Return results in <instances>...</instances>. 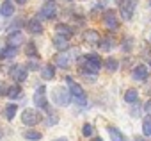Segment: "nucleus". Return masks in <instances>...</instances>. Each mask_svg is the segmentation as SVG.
Returning a JSON list of instances; mask_svg holds the SVG:
<instances>
[{"instance_id":"f257e3e1","label":"nucleus","mask_w":151,"mask_h":141,"mask_svg":"<svg viewBox=\"0 0 151 141\" xmlns=\"http://www.w3.org/2000/svg\"><path fill=\"white\" fill-rule=\"evenodd\" d=\"M133 11H135V2L133 0H119V15L123 20L130 22L133 18Z\"/></svg>"},{"instance_id":"f03ea898","label":"nucleus","mask_w":151,"mask_h":141,"mask_svg":"<svg viewBox=\"0 0 151 141\" xmlns=\"http://www.w3.org/2000/svg\"><path fill=\"white\" fill-rule=\"evenodd\" d=\"M100 68H101V59L94 54L87 55L84 59V72H89V73H98L100 72Z\"/></svg>"},{"instance_id":"7ed1b4c3","label":"nucleus","mask_w":151,"mask_h":141,"mask_svg":"<svg viewBox=\"0 0 151 141\" xmlns=\"http://www.w3.org/2000/svg\"><path fill=\"white\" fill-rule=\"evenodd\" d=\"M41 120H43V118H41V114H39L36 109H25V111L22 113V121H23L25 125H29V127L37 125Z\"/></svg>"},{"instance_id":"20e7f679","label":"nucleus","mask_w":151,"mask_h":141,"mask_svg":"<svg viewBox=\"0 0 151 141\" xmlns=\"http://www.w3.org/2000/svg\"><path fill=\"white\" fill-rule=\"evenodd\" d=\"M69 95H73L77 98L78 104H86V100H87V95H86L84 88L80 84H77V82H71V81H69Z\"/></svg>"},{"instance_id":"39448f33","label":"nucleus","mask_w":151,"mask_h":141,"mask_svg":"<svg viewBox=\"0 0 151 141\" xmlns=\"http://www.w3.org/2000/svg\"><path fill=\"white\" fill-rule=\"evenodd\" d=\"M57 15V4L52 2V0H48V2H45V6L41 7L39 11V16L45 18V20H52L53 16Z\"/></svg>"},{"instance_id":"423d86ee","label":"nucleus","mask_w":151,"mask_h":141,"mask_svg":"<svg viewBox=\"0 0 151 141\" xmlns=\"http://www.w3.org/2000/svg\"><path fill=\"white\" fill-rule=\"evenodd\" d=\"M53 98L59 105H68L69 104V89L66 88H55L53 89Z\"/></svg>"},{"instance_id":"0eeeda50","label":"nucleus","mask_w":151,"mask_h":141,"mask_svg":"<svg viewBox=\"0 0 151 141\" xmlns=\"http://www.w3.org/2000/svg\"><path fill=\"white\" fill-rule=\"evenodd\" d=\"M132 77H133L135 81H146V79L149 77V70H147V66H144V64L135 66L133 72H132Z\"/></svg>"},{"instance_id":"6e6552de","label":"nucleus","mask_w":151,"mask_h":141,"mask_svg":"<svg viewBox=\"0 0 151 141\" xmlns=\"http://www.w3.org/2000/svg\"><path fill=\"white\" fill-rule=\"evenodd\" d=\"M34 102H36V105L41 107V109H46V107H48L45 88H37V89H36V93H34Z\"/></svg>"},{"instance_id":"1a4fd4ad","label":"nucleus","mask_w":151,"mask_h":141,"mask_svg":"<svg viewBox=\"0 0 151 141\" xmlns=\"http://www.w3.org/2000/svg\"><path fill=\"white\" fill-rule=\"evenodd\" d=\"M9 75L16 82H23V81H27V70L23 66H14V68H11V73Z\"/></svg>"},{"instance_id":"9d476101","label":"nucleus","mask_w":151,"mask_h":141,"mask_svg":"<svg viewBox=\"0 0 151 141\" xmlns=\"http://www.w3.org/2000/svg\"><path fill=\"white\" fill-rule=\"evenodd\" d=\"M103 22H105V25H107L109 29H112V31H116V29L119 27V22H117V18H116V13H114V11H107V13H105V16H103Z\"/></svg>"},{"instance_id":"9b49d317","label":"nucleus","mask_w":151,"mask_h":141,"mask_svg":"<svg viewBox=\"0 0 151 141\" xmlns=\"http://www.w3.org/2000/svg\"><path fill=\"white\" fill-rule=\"evenodd\" d=\"M55 32H57V36H62V38H66V39H69V38L73 36V29H71L69 25H66V23H59V25L55 27Z\"/></svg>"},{"instance_id":"f8f14e48","label":"nucleus","mask_w":151,"mask_h":141,"mask_svg":"<svg viewBox=\"0 0 151 141\" xmlns=\"http://www.w3.org/2000/svg\"><path fill=\"white\" fill-rule=\"evenodd\" d=\"M22 43H23V34H22L20 31L9 34V38H7V45H9V47H16V48H18Z\"/></svg>"},{"instance_id":"ddd939ff","label":"nucleus","mask_w":151,"mask_h":141,"mask_svg":"<svg viewBox=\"0 0 151 141\" xmlns=\"http://www.w3.org/2000/svg\"><path fill=\"white\" fill-rule=\"evenodd\" d=\"M0 15L6 16V18L13 16V15H14V4H13V2H9V0L2 2V6H0Z\"/></svg>"},{"instance_id":"4468645a","label":"nucleus","mask_w":151,"mask_h":141,"mask_svg":"<svg viewBox=\"0 0 151 141\" xmlns=\"http://www.w3.org/2000/svg\"><path fill=\"white\" fill-rule=\"evenodd\" d=\"M84 39L87 41V45H98L100 34H98L96 31H93V29H87V31L84 32Z\"/></svg>"},{"instance_id":"2eb2a0df","label":"nucleus","mask_w":151,"mask_h":141,"mask_svg":"<svg viewBox=\"0 0 151 141\" xmlns=\"http://www.w3.org/2000/svg\"><path fill=\"white\" fill-rule=\"evenodd\" d=\"M69 59H71L69 54H66V52L62 50L60 54L55 55V64H57L59 68H68V66H69Z\"/></svg>"},{"instance_id":"dca6fc26","label":"nucleus","mask_w":151,"mask_h":141,"mask_svg":"<svg viewBox=\"0 0 151 141\" xmlns=\"http://www.w3.org/2000/svg\"><path fill=\"white\" fill-rule=\"evenodd\" d=\"M98 47H100L103 52H110V50L116 47V41H114L112 38H100V41H98Z\"/></svg>"},{"instance_id":"f3484780","label":"nucleus","mask_w":151,"mask_h":141,"mask_svg":"<svg viewBox=\"0 0 151 141\" xmlns=\"http://www.w3.org/2000/svg\"><path fill=\"white\" fill-rule=\"evenodd\" d=\"M27 29L30 31V34H41V32H43V25H41V22H39V20H36V18L29 20Z\"/></svg>"},{"instance_id":"a211bd4d","label":"nucleus","mask_w":151,"mask_h":141,"mask_svg":"<svg viewBox=\"0 0 151 141\" xmlns=\"http://www.w3.org/2000/svg\"><path fill=\"white\" fill-rule=\"evenodd\" d=\"M16 54H18V48L7 45L2 52H0V59H11V57H16Z\"/></svg>"},{"instance_id":"6ab92c4d","label":"nucleus","mask_w":151,"mask_h":141,"mask_svg":"<svg viewBox=\"0 0 151 141\" xmlns=\"http://www.w3.org/2000/svg\"><path fill=\"white\" fill-rule=\"evenodd\" d=\"M41 77L45 79V81H52L53 77H55V68L52 66V64H46V66H43V70H41Z\"/></svg>"},{"instance_id":"aec40b11","label":"nucleus","mask_w":151,"mask_h":141,"mask_svg":"<svg viewBox=\"0 0 151 141\" xmlns=\"http://www.w3.org/2000/svg\"><path fill=\"white\" fill-rule=\"evenodd\" d=\"M53 45H55V48L57 50H68V39L66 38H62V36H55L53 38Z\"/></svg>"},{"instance_id":"412c9836","label":"nucleus","mask_w":151,"mask_h":141,"mask_svg":"<svg viewBox=\"0 0 151 141\" xmlns=\"http://www.w3.org/2000/svg\"><path fill=\"white\" fill-rule=\"evenodd\" d=\"M137 100H139V93H137V89H128L126 93H124V102H128V104H137Z\"/></svg>"},{"instance_id":"4be33fe9","label":"nucleus","mask_w":151,"mask_h":141,"mask_svg":"<svg viewBox=\"0 0 151 141\" xmlns=\"http://www.w3.org/2000/svg\"><path fill=\"white\" fill-rule=\"evenodd\" d=\"M109 134H110L112 141H126V139H124V136L121 134V130H117L116 127H109Z\"/></svg>"},{"instance_id":"5701e85b","label":"nucleus","mask_w":151,"mask_h":141,"mask_svg":"<svg viewBox=\"0 0 151 141\" xmlns=\"http://www.w3.org/2000/svg\"><path fill=\"white\" fill-rule=\"evenodd\" d=\"M25 54H27L29 57H32V59H37V57H39V54H37V48H36V45H34V43H29V45H27V48H25Z\"/></svg>"},{"instance_id":"b1692460","label":"nucleus","mask_w":151,"mask_h":141,"mask_svg":"<svg viewBox=\"0 0 151 141\" xmlns=\"http://www.w3.org/2000/svg\"><path fill=\"white\" fill-rule=\"evenodd\" d=\"M142 132H144V136H151V114L144 118V121H142Z\"/></svg>"},{"instance_id":"393cba45","label":"nucleus","mask_w":151,"mask_h":141,"mask_svg":"<svg viewBox=\"0 0 151 141\" xmlns=\"http://www.w3.org/2000/svg\"><path fill=\"white\" fill-rule=\"evenodd\" d=\"M4 114H6V118H7V120H13V118L16 116V104H9V105L6 107Z\"/></svg>"},{"instance_id":"a878e982","label":"nucleus","mask_w":151,"mask_h":141,"mask_svg":"<svg viewBox=\"0 0 151 141\" xmlns=\"http://www.w3.org/2000/svg\"><path fill=\"white\" fill-rule=\"evenodd\" d=\"M23 136H25V139H30V141H39L43 137L41 132H37V130H27Z\"/></svg>"},{"instance_id":"bb28decb","label":"nucleus","mask_w":151,"mask_h":141,"mask_svg":"<svg viewBox=\"0 0 151 141\" xmlns=\"http://www.w3.org/2000/svg\"><path fill=\"white\" fill-rule=\"evenodd\" d=\"M117 59H114V57H109L107 61H105V68L109 70V72H116V70H117Z\"/></svg>"},{"instance_id":"cd10ccee","label":"nucleus","mask_w":151,"mask_h":141,"mask_svg":"<svg viewBox=\"0 0 151 141\" xmlns=\"http://www.w3.org/2000/svg\"><path fill=\"white\" fill-rule=\"evenodd\" d=\"M20 95H22V88H18V86L9 88V91H7V97H11V98H16V97H20Z\"/></svg>"},{"instance_id":"c85d7f7f","label":"nucleus","mask_w":151,"mask_h":141,"mask_svg":"<svg viewBox=\"0 0 151 141\" xmlns=\"http://www.w3.org/2000/svg\"><path fill=\"white\" fill-rule=\"evenodd\" d=\"M82 134H84V136H93V125L86 123V125L82 127Z\"/></svg>"},{"instance_id":"c756f323","label":"nucleus","mask_w":151,"mask_h":141,"mask_svg":"<svg viewBox=\"0 0 151 141\" xmlns=\"http://www.w3.org/2000/svg\"><path fill=\"white\" fill-rule=\"evenodd\" d=\"M132 45H133V39H132V38H130V39L126 38V39H124V43H123V50H124V52L132 50Z\"/></svg>"},{"instance_id":"7c9ffc66","label":"nucleus","mask_w":151,"mask_h":141,"mask_svg":"<svg viewBox=\"0 0 151 141\" xmlns=\"http://www.w3.org/2000/svg\"><path fill=\"white\" fill-rule=\"evenodd\" d=\"M7 91H9V86H7V84H0V95H2V97H7Z\"/></svg>"},{"instance_id":"2f4dec72","label":"nucleus","mask_w":151,"mask_h":141,"mask_svg":"<svg viewBox=\"0 0 151 141\" xmlns=\"http://www.w3.org/2000/svg\"><path fill=\"white\" fill-rule=\"evenodd\" d=\"M27 68H30V70H37V63H36V59H32V61H29V64H27Z\"/></svg>"},{"instance_id":"473e14b6","label":"nucleus","mask_w":151,"mask_h":141,"mask_svg":"<svg viewBox=\"0 0 151 141\" xmlns=\"http://www.w3.org/2000/svg\"><path fill=\"white\" fill-rule=\"evenodd\" d=\"M146 111H147V113H149V114H151V100H149V102H147V104H146Z\"/></svg>"},{"instance_id":"72a5a7b5","label":"nucleus","mask_w":151,"mask_h":141,"mask_svg":"<svg viewBox=\"0 0 151 141\" xmlns=\"http://www.w3.org/2000/svg\"><path fill=\"white\" fill-rule=\"evenodd\" d=\"M133 141H146V139H142V137H133Z\"/></svg>"},{"instance_id":"f704fd0d","label":"nucleus","mask_w":151,"mask_h":141,"mask_svg":"<svg viewBox=\"0 0 151 141\" xmlns=\"http://www.w3.org/2000/svg\"><path fill=\"white\" fill-rule=\"evenodd\" d=\"M93 141H103L101 137H93Z\"/></svg>"},{"instance_id":"c9c22d12","label":"nucleus","mask_w":151,"mask_h":141,"mask_svg":"<svg viewBox=\"0 0 151 141\" xmlns=\"http://www.w3.org/2000/svg\"><path fill=\"white\" fill-rule=\"evenodd\" d=\"M16 2H18V4H25V2H27V0H16Z\"/></svg>"},{"instance_id":"e433bc0d","label":"nucleus","mask_w":151,"mask_h":141,"mask_svg":"<svg viewBox=\"0 0 151 141\" xmlns=\"http://www.w3.org/2000/svg\"><path fill=\"white\" fill-rule=\"evenodd\" d=\"M55 141H68L66 137H60V139H55Z\"/></svg>"},{"instance_id":"4c0bfd02","label":"nucleus","mask_w":151,"mask_h":141,"mask_svg":"<svg viewBox=\"0 0 151 141\" xmlns=\"http://www.w3.org/2000/svg\"><path fill=\"white\" fill-rule=\"evenodd\" d=\"M0 139H2V129H0Z\"/></svg>"},{"instance_id":"58836bf2","label":"nucleus","mask_w":151,"mask_h":141,"mask_svg":"<svg viewBox=\"0 0 151 141\" xmlns=\"http://www.w3.org/2000/svg\"><path fill=\"white\" fill-rule=\"evenodd\" d=\"M147 93H149V95H151V89H149V91H147Z\"/></svg>"},{"instance_id":"ea45409f","label":"nucleus","mask_w":151,"mask_h":141,"mask_svg":"<svg viewBox=\"0 0 151 141\" xmlns=\"http://www.w3.org/2000/svg\"><path fill=\"white\" fill-rule=\"evenodd\" d=\"M149 64H151V61H149Z\"/></svg>"},{"instance_id":"a19ab883","label":"nucleus","mask_w":151,"mask_h":141,"mask_svg":"<svg viewBox=\"0 0 151 141\" xmlns=\"http://www.w3.org/2000/svg\"><path fill=\"white\" fill-rule=\"evenodd\" d=\"M149 4H151V2H149Z\"/></svg>"}]
</instances>
